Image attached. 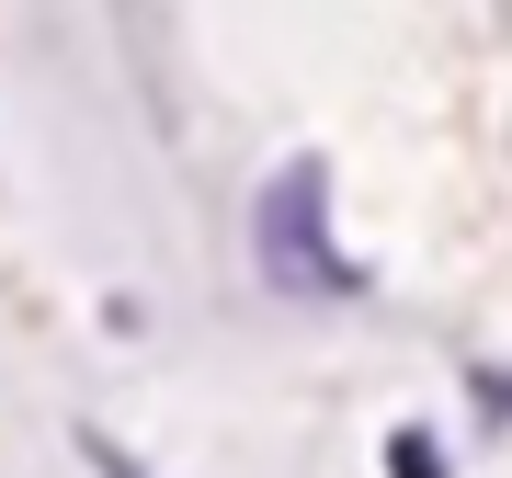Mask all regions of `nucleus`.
Listing matches in <instances>:
<instances>
[{"label":"nucleus","mask_w":512,"mask_h":478,"mask_svg":"<svg viewBox=\"0 0 512 478\" xmlns=\"http://www.w3.org/2000/svg\"><path fill=\"white\" fill-rule=\"evenodd\" d=\"M319 171H285V183H274V205H262V228H274V251H262V262H274V274L285 285H342V274H330V262H319Z\"/></svg>","instance_id":"obj_1"}]
</instances>
